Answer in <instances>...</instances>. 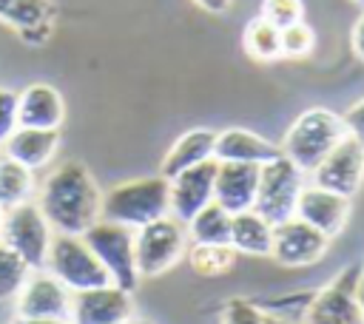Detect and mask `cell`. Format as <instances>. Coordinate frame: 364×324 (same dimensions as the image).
<instances>
[{
    "instance_id": "1",
    "label": "cell",
    "mask_w": 364,
    "mask_h": 324,
    "mask_svg": "<svg viewBox=\"0 0 364 324\" xmlns=\"http://www.w3.org/2000/svg\"><path fill=\"white\" fill-rule=\"evenodd\" d=\"M34 202L54 233L82 236L102 216V190L94 173L77 159H65L51 168L37 182Z\"/></svg>"
},
{
    "instance_id": "2",
    "label": "cell",
    "mask_w": 364,
    "mask_h": 324,
    "mask_svg": "<svg viewBox=\"0 0 364 324\" xmlns=\"http://www.w3.org/2000/svg\"><path fill=\"white\" fill-rule=\"evenodd\" d=\"M344 136H347V125H344L341 114L321 108V105H313V108H304L290 122L279 148L304 173H310Z\"/></svg>"
},
{
    "instance_id": "3",
    "label": "cell",
    "mask_w": 364,
    "mask_h": 324,
    "mask_svg": "<svg viewBox=\"0 0 364 324\" xmlns=\"http://www.w3.org/2000/svg\"><path fill=\"white\" fill-rule=\"evenodd\" d=\"M165 213H171V196H168V179L162 173L128 179L102 193V216L100 219L125 225L131 230H136Z\"/></svg>"
},
{
    "instance_id": "4",
    "label": "cell",
    "mask_w": 364,
    "mask_h": 324,
    "mask_svg": "<svg viewBox=\"0 0 364 324\" xmlns=\"http://www.w3.org/2000/svg\"><path fill=\"white\" fill-rule=\"evenodd\" d=\"M188 225L165 213L134 230V259L139 279H156L173 270L188 253Z\"/></svg>"
},
{
    "instance_id": "5",
    "label": "cell",
    "mask_w": 364,
    "mask_h": 324,
    "mask_svg": "<svg viewBox=\"0 0 364 324\" xmlns=\"http://www.w3.org/2000/svg\"><path fill=\"white\" fill-rule=\"evenodd\" d=\"M304 185H307V173L293 159L279 153L270 162L259 165V188H256L253 210L262 213L270 225H279L296 216V202Z\"/></svg>"
},
{
    "instance_id": "6",
    "label": "cell",
    "mask_w": 364,
    "mask_h": 324,
    "mask_svg": "<svg viewBox=\"0 0 364 324\" xmlns=\"http://www.w3.org/2000/svg\"><path fill=\"white\" fill-rule=\"evenodd\" d=\"M43 270H48V273H51L60 284H65L71 293L111 284L108 270H105L102 261L94 256V250L85 244L82 236L54 233Z\"/></svg>"
},
{
    "instance_id": "7",
    "label": "cell",
    "mask_w": 364,
    "mask_h": 324,
    "mask_svg": "<svg viewBox=\"0 0 364 324\" xmlns=\"http://www.w3.org/2000/svg\"><path fill=\"white\" fill-rule=\"evenodd\" d=\"M51 239H54V227L48 225V219L43 216L34 199L6 207L3 225H0V242L9 244L14 253H20L31 264V270L46 267Z\"/></svg>"
},
{
    "instance_id": "8",
    "label": "cell",
    "mask_w": 364,
    "mask_h": 324,
    "mask_svg": "<svg viewBox=\"0 0 364 324\" xmlns=\"http://www.w3.org/2000/svg\"><path fill=\"white\" fill-rule=\"evenodd\" d=\"M85 244L94 250V256L102 261V267L111 276V284L134 293L139 284L136 259H134V230L108 219H97L85 233Z\"/></svg>"
},
{
    "instance_id": "9",
    "label": "cell",
    "mask_w": 364,
    "mask_h": 324,
    "mask_svg": "<svg viewBox=\"0 0 364 324\" xmlns=\"http://www.w3.org/2000/svg\"><path fill=\"white\" fill-rule=\"evenodd\" d=\"M361 264H347L330 284L313 293L301 324H364V313L355 301V281Z\"/></svg>"
},
{
    "instance_id": "10",
    "label": "cell",
    "mask_w": 364,
    "mask_h": 324,
    "mask_svg": "<svg viewBox=\"0 0 364 324\" xmlns=\"http://www.w3.org/2000/svg\"><path fill=\"white\" fill-rule=\"evenodd\" d=\"M330 242H333L330 236H324L321 230H316L304 219L290 216V219L273 225V250H270V256L282 267H290V270L313 267L327 256Z\"/></svg>"
},
{
    "instance_id": "11",
    "label": "cell",
    "mask_w": 364,
    "mask_h": 324,
    "mask_svg": "<svg viewBox=\"0 0 364 324\" xmlns=\"http://www.w3.org/2000/svg\"><path fill=\"white\" fill-rule=\"evenodd\" d=\"M307 176L313 185L353 199L364 185V145L347 134Z\"/></svg>"
},
{
    "instance_id": "12",
    "label": "cell",
    "mask_w": 364,
    "mask_h": 324,
    "mask_svg": "<svg viewBox=\"0 0 364 324\" xmlns=\"http://www.w3.org/2000/svg\"><path fill=\"white\" fill-rule=\"evenodd\" d=\"M71 313V290L48 270H31L14 296V318H65Z\"/></svg>"
},
{
    "instance_id": "13",
    "label": "cell",
    "mask_w": 364,
    "mask_h": 324,
    "mask_svg": "<svg viewBox=\"0 0 364 324\" xmlns=\"http://www.w3.org/2000/svg\"><path fill=\"white\" fill-rule=\"evenodd\" d=\"M131 315H136L134 298L128 290H122L117 284L71 293L68 324H114V321H122Z\"/></svg>"
},
{
    "instance_id": "14",
    "label": "cell",
    "mask_w": 364,
    "mask_h": 324,
    "mask_svg": "<svg viewBox=\"0 0 364 324\" xmlns=\"http://www.w3.org/2000/svg\"><path fill=\"white\" fill-rule=\"evenodd\" d=\"M216 159H205L176 176L168 179V196H171V216L179 222H191L193 213H199L208 202H213V182H216Z\"/></svg>"
},
{
    "instance_id": "15",
    "label": "cell",
    "mask_w": 364,
    "mask_h": 324,
    "mask_svg": "<svg viewBox=\"0 0 364 324\" xmlns=\"http://www.w3.org/2000/svg\"><path fill=\"white\" fill-rule=\"evenodd\" d=\"M350 210H353V199H347L341 193H333L327 188H318L313 182H307L301 188L299 202H296V216L304 219L307 225H313L316 230H321L330 239H336L347 227Z\"/></svg>"
},
{
    "instance_id": "16",
    "label": "cell",
    "mask_w": 364,
    "mask_h": 324,
    "mask_svg": "<svg viewBox=\"0 0 364 324\" xmlns=\"http://www.w3.org/2000/svg\"><path fill=\"white\" fill-rule=\"evenodd\" d=\"M57 9L51 0H0V23L14 28L28 45H43L54 31Z\"/></svg>"
},
{
    "instance_id": "17",
    "label": "cell",
    "mask_w": 364,
    "mask_h": 324,
    "mask_svg": "<svg viewBox=\"0 0 364 324\" xmlns=\"http://www.w3.org/2000/svg\"><path fill=\"white\" fill-rule=\"evenodd\" d=\"M259 188V165L250 162H219L213 182V202H219L228 213L250 210Z\"/></svg>"
},
{
    "instance_id": "18",
    "label": "cell",
    "mask_w": 364,
    "mask_h": 324,
    "mask_svg": "<svg viewBox=\"0 0 364 324\" xmlns=\"http://www.w3.org/2000/svg\"><path fill=\"white\" fill-rule=\"evenodd\" d=\"M65 119L63 94L48 82H28L17 91V122L26 128H51L60 131Z\"/></svg>"
},
{
    "instance_id": "19",
    "label": "cell",
    "mask_w": 364,
    "mask_h": 324,
    "mask_svg": "<svg viewBox=\"0 0 364 324\" xmlns=\"http://www.w3.org/2000/svg\"><path fill=\"white\" fill-rule=\"evenodd\" d=\"M3 145V153L17 159L20 165L31 168V171H40L46 165L54 162L57 151H60V131H51V128H26V125H17L9 139L0 142Z\"/></svg>"
},
{
    "instance_id": "20",
    "label": "cell",
    "mask_w": 364,
    "mask_h": 324,
    "mask_svg": "<svg viewBox=\"0 0 364 324\" xmlns=\"http://www.w3.org/2000/svg\"><path fill=\"white\" fill-rule=\"evenodd\" d=\"M282 148L262 134L250 128H225L216 134L213 145V159L216 162H250V165H264L273 156H279Z\"/></svg>"
},
{
    "instance_id": "21",
    "label": "cell",
    "mask_w": 364,
    "mask_h": 324,
    "mask_svg": "<svg viewBox=\"0 0 364 324\" xmlns=\"http://www.w3.org/2000/svg\"><path fill=\"white\" fill-rule=\"evenodd\" d=\"M213 145H216V131H210V128H191V131L179 134V139L162 156L159 173L165 179H171L205 159H213Z\"/></svg>"
},
{
    "instance_id": "22",
    "label": "cell",
    "mask_w": 364,
    "mask_h": 324,
    "mask_svg": "<svg viewBox=\"0 0 364 324\" xmlns=\"http://www.w3.org/2000/svg\"><path fill=\"white\" fill-rule=\"evenodd\" d=\"M228 242L239 256H270V250H273V225L262 213H256L253 207L242 210V213H233Z\"/></svg>"
},
{
    "instance_id": "23",
    "label": "cell",
    "mask_w": 364,
    "mask_h": 324,
    "mask_svg": "<svg viewBox=\"0 0 364 324\" xmlns=\"http://www.w3.org/2000/svg\"><path fill=\"white\" fill-rule=\"evenodd\" d=\"M188 267L202 276V279H216V276H228L239 259V253L230 247V242L225 244H208V242H191L188 244Z\"/></svg>"
},
{
    "instance_id": "24",
    "label": "cell",
    "mask_w": 364,
    "mask_h": 324,
    "mask_svg": "<svg viewBox=\"0 0 364 324\" xmlns=\"http://www.w3.org/2000/svg\"><path fill=\"white\" fill-rule=\"evenodd\" d=\"M242 45L247 57H253L256 63H276L282 60V28H276L270 20L256 14L253 20H247L242 31Z\"/></svg>"
},
{
    "instance_id": "25",
    "label": "cell",
    "mask_w": 364,
    "mask_h": 324,
    "mask_svg": "<svg viewBox=\"0 0 364 324\" xmlns=\"http://www.w3.org/2000/svg\"><path fill=\"white\" fill-rule=\"evenodd\" d=\"M34 193H37L34 171L3 153L0 156V205L3 207H14L20 202L34 199Z\"/></svg>"
},
{
    "instance_id": "26",
    "label": "cell",
    "mask_w": 364,
    "mask_h": 324,
    "mask_svg": "<svg viewBox=\"0 0 364 324\" xmlns=\"http://www.w3.org/2000/svg\"><path fill=\"white\" fill-rule=\"evenodd\" d=\"M230 219H233V213H228L219 202H208L188 222V236H191V242L225 244L230 239Z\"/></svg>"
},
{
    "instance_id": "27",
    "label": "cell",
    "mask_w": 364,
    "mask_h": 324,
    "mask_svg": "<svg viewBox=\"0 0 364 324\" xmlns=\"http://www.w3.org/2000/svg\"><path fill=\"white\" fill-rule=\"evenodd\" d=\"M31 276V264L0 242V301H14L26 279Z\"/></svg>"
},
{
    "instance_id": "28",
    "label": "cell",
    "mask_w": 364,
    "mask_h": 324,
    "mask_svg": "<svg viewBox=\"0 0 364 324\" xmlns=\"http://www.w3.org/2000/svg\"><path fill=\"white\" fill-rule=\"evenodd\" d=\"M316 48V31L299 20L293 26H284L282 28V57H290V60H301L307 57L310 51Z\"/></svg>"
},
{
    "instance_id": "29",
    "label": "cell",
    "mask_w": 364,
    "mask_h": 324,
    "mask_svg": "<svg viewBox=\"0 0 364 324\" xmlns=\"http://www.w3.org/2000/svg\"><path fill=\"white\" fill-rule=\"evenodd\" d=\"M259 14L270 20L276 28H284L304 20V0H262Z\"/></svg>"
},
{
    "instance_id": "30",
    "label": "cell",
    "mask_w": 364,
    "mask_h": 324,
    "mask_svg": "<svg viewBox=\"0 0 364 324\" xmlns=\"http://www.w3.org/2000/svg\"><path fill=\"white\" fill-rule=\"evenodd\" d=\"M222 324H273L259 304L247 301V298H230L222 310Z\"/></svg>"
},
{
    "instance_id": "31",
    "label": "cell",
    "mask_w": 364,
    "mask_h": 324,
    "mask_svg": "<svg viewBox=\"0 0 364 324\" xmlns=\"http://www.w3.org/2000/svg\"><path fill=\"white\" fill-rule=\"evenodd\" d=\"M17 91L0 85V142L9 139V134L17 128Z\"/></svg>"
},
{
    "instance_id": "32",
    "label": "cell",
    "mask_w": 364,
    "mask_h": 324,
    "mask_svg": "<svg viewBox=\"0 0 364 324\" xmlns=\"http://www.w3.org/2000/svg\"><path fill=\"white\" fill-rule=\"evenodd\" d=\"M341 119H344V125H347V134L364 145V97H361L358 102H353V105L341 114Z\"/></svg>"
},
{
    "instance_id": "33",
    "label": "cell",
    "mask_w": 364,
    "mask_h": 324,
    "mask_svg": "<svg viewBox=\"0 0 364 324\" xmlns=\"http://www.w3.org/2000/svg\"><path fill=\"white\" fill-rule=\"evenodd\" d=\"M350 45H353V54L364 63V11L358 14V20H355V26L350 31Z\"/></svg>"
},
{
    "instance_id": "34",
    "label": "cell",
    "mask_w": 364,
    "mask_h": 324,
    "mask_svg": "<svg viewBox=\"0 0 364 324\" xmlns=\"http://www.w3.org/2000/svg\"><path fill=\"white\" fill-rule=\"evenodd\" d=\"M205 11H210V14H225L228 9H230V0H196Z\"/></svg>"
},
{
    "instance_id": "35",
    "label": "cell",
    "mask_w": 364,
    "mask_h": 324,
    "mask_svg": "<svg viewBox=\"0 0 364 324\" xmlns=\"http://www.w3.org/2000/svg\"><path fill=\"white\" fill-rule=\"evenodd\" d=\"M11 324H68L65 318H11Z\"/></svg>"
},
{
    "instance_id": "36",
    "label": "cell",
    "mask_w": 364,
    "mask_h": 324,
    "mask_svg": "<svg viewBox=\"0 0 364 324\" xmlns=\"http://www.w3.org/2000/svg\"><path fill=\"white\" fill-rule=\"evenodd\" d=\"M355 301H358V307H361V313H364V261H361V276H358V281H355Z\"/></svg>"
},
{
    "instance_id": "37",
    "label": "cell",
    "mask_w": 364,
    "mask_h": 324,
    "mask_svg": "<svg viewBox=\"0 0 364 324\" xmlns=\"http://www.w3.org/2000/svg\"><path fill=\"white\" fill-rule=\"evenodd\" d=\"M136 321V315H131V318H122V321H114V324H134Z\"/></svg>"
},
{
    "instance_id": "38",
    "label": "cell",
    "mask_w": 364,
    "mask_h": 324,
    "mask_svg": "<svg viewBox=\"0 0 364 324\" xmlns=\"http://www.w3.org/2000/svg\"><path fill=\"white\" fill-rule=\"evenodd\" d=\"M273 324H301V321H273Z\"/></svg>"
},
{
    "instance_id": "39",
    "label": "cell",
    "mask_w": 364,
    "mask_h": 324,
    "mask_svg": "<svg viewBox=\"0 0 364 324\" xmlns=\"http://www.w3.org/2000/svg\"><path fill=\"white\" fill-rule=\"evenodd\" d=\"M134 324H151V321H145V318H136V321H134Z\"/></svg>"
},
{
    "instance_id": "40",
    "label": "cell",
    "mask_w": 364,
    "mask_h": 324,
    "mask_svg": "<svg viewBox=\"0 0 364 324\" xmlns=\"http://www.w3.org/2000/svg\"><path fill=\"white\" fill-rule=\"evenodd\" d=\"M3 213H6V207H3V205H0V225H3Z\"/></svg>"
},
{
    "instance_id": "41",
    "label": "cell",
    "mask_w": 364,
    "mask_h": 324,
    "mask_svg": "<svg viewBox=\"0 0 364 324\" xmlns=\"http://www.w3.org/2000/svg\"><path fill=\"white\" fill-rule=\"evenodd\" d=\"M353 3H361V6H364V0H353Z\"/></svg>"
}]
</instances>
